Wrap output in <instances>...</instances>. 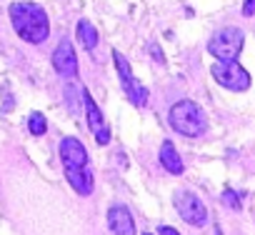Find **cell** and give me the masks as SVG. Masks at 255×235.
Instances as JSON below:
<instances>
[{
	"label": "cell",
	"mask_w": 255,
	"mask_h": 235,
	"mask_svg": "<svg viewBox=\"0 0 255 235\" xmlns=\"http://www.w3.org/2000/svg\"><path fill=\"white\" fill-rule=\"evenodd\" d=\"M160 165H163L170 175H180V173L185 170V165H183V160H180V155H178V150H175V145H173L170 140H165V143L160 145Z\"/></svg>",
	"instance_id": "cell-11"
},
{
	"label": "cell",
	"mask_w": 255,
	"mask_h": 235,
	"mask_svg": "<svg viewBox=\"0 0 255 235\" xmlns=\"http://www.w3.org/2000/svg\"><path fill=\"white\" fill-rule=\"evenodd\" d=\"M60 163H63L65 178L73 185V190L78 195H90L95 180H93L88 150L78 138H63L60 140Z\"/></svg>",
	"instance_id": "cell-1"
},
{
	"label": "cell",
	"mask_w": 255,
	"mask_h": 235,
	"mask_svg": "<svg viewBox=\"0 0 255 235\" xmlns=\"http://www.w3.org/2000/svg\"><path fill=\"white\" fill-rule=\"evenodd\" d=\"M108 228H110L113 235H135L133 215L125 205H113L108 210Z\"/></svg>",
	"instance_id": "cell-10"
},
{
	"label": "cell",
	"mask_w": 255,
	"mask_h": 235,
	"mask_svg": "<svg viewBox=\"0 0 255 235\" xmlns=\"http://www.w3.org/2000/svg\"><path fill=\"white\" fill-rule=\"evenodd\" d=\"M210 73H213L215 83L223 85V88H228V90L243 93V90L250 88V73L245 68H240L238 60L235 63H215Z\"/></svg>",
	"instance_id": "cell-6"
},
{
	"label": "cell",
	"mask_w": 255,
	"mask_h": 235,
	"mask_svg": "<svg viewBox=\"0 0 255 235\" xmlns=\"http://www.w3.org/2000/svg\"><path fill=\"white\" fill-rule=\"evenodd\" d=\"M175 208L180 213V218L188 223V225H195V228H203L208 223V208L203 205V200L190 193V190H180L175 193Z\"/></svg>",
	"instance_id": "cell-7"
},
{
	"label": "cell",
	"mask_w": 255,
	"mask_h": 235,
	"mask_svg": "<svg viewBox=\"0 0 255 235\" xmlns=\"http://www.w3.org/2000/svg\"><path fill=\"white\" fill-rule=\"evenodd\" d=\"M215 235H223V233H220V228H215Z\"/></svg>",
	"instance_id": "cell-18"
},
{
	"label": "cell",
	"mask_w": 255,
	"mask_h": 235,
	"mask_svg": "<svg viewBox=\"0 0 255 235\" xmlns=\"http://www.w3.org/2000/svg\"><path fill=\"white\" fill-rule=\"evenodd\" d=\"M83 105H85L88 128H90V133L95 135L98 145H108V143H110V128H108V123L103 120V113H100L98 103L93 100V95H90L88 90H83Z\"/></svg>",
	"instance_id": "cell-8"
},
{
	"label": "cell",
	"mask_w": 255,
	"mask_h": 235,
	"mask_svg": "<svg viewBox=\"0 0 255 235\" xmlns=\"http://www.w3.org/2000/svg\"><path fill=\"white\" fill-rule=\"evenodd\" d=\"M143 235H153V233H143Z\"/></svg>",
	"instance_id": "cell-19"
},
{
	"label": "cell",
	"mask_w": 255,
	"mask_h": 235,
	"mask_svg": "<svg viewBox=\"0 0 255 235\" xmlns=\"http://www.w3.org/2000/svg\"><path fill=\"white\" fill-rule=\"evenodd\" d=\"M53 68L63 78H75L78 75V58H75V50H73L70 40H60L58 48L53 50Z\"/></svg>",
	"instance_id": "cell-9"
},
{
	"label": "cell",
	"mask_w": 255,
	"mask_h": 235,
	"mask_svg": "<svg viewBox=\"0 0 255 235\" xmlns=\"http://www.w3.org/2000/svg\"><path fill=\"white\" fill-rule=\"evenodd\" d=\"M150 53H153V60H158V63H165V58H163V50H160L155 43L150 45Z\"/></svg>",
	"instance_id": "cell-16"
},
{
	"label": "cell",
	"mask_w": 255,
	"mask_h": 235,
	"mask_svg": "<svg viewBox=\"0 0 255 235\" xmlns=\"http://www.w3.org/2000/svg\"><path fill=\"white\" fill-rule=\"evenodd\" d=\"M113 60H115L118 78H120V83H123L125 95L130 98V103H133V105L145 108V105H148V88H145L143 83H138V78H135V75H133V70H130V63H128V58H125L123 53L113 50Z\"/></svg>",
	"instance_id": "cell-5"
},
{
	"label": "cell",
	"mask_w": 255,
	"mask_h": 235,
	"mask_svg": "<svg viewBox=\"0 0 255 235\" xmlns=\"http://www.w3.org/2000/svg\"><path fill=\"white\" fill-rule=\"evenodd\" d=\"M243 15L245 18L255 15V0H245V3H243Z\"/></svg>",
	"instance_id": "cell-15"
},
{
	"label": "cell",
	"mask_w": 255,
	"mask_h": 235,
	"mask_svg": "<svg viewBox=\"0 0 255 235\" xmlns=\"http://www.w3.org/2000/svg\"><path fill=\"white\" fill-rule=\"evenodd\" d=\"M168 120H170V128L185 138H200L205 130H208V120H205V113L198 103L193 100H178L170 105V113H168Z\"/></svg>",
	"instance_id": "cell-3"
},
{
	"label": "cell",
	"mask_w": 255,
	"mask_h": 235,
	"mask_svg": "<svg viewBox=\"0 0 255 235\" xmlns=\"http://www.w3.org/2000/svg\"><path fill=\"white\" fill-rule=\"evenodd\" d=\"M10 23H13L18 38H23L25 43H33V45H40L50 35L48 13L38 3H28V0L13 3L10 5Z\"/></svg>",
	"instance_id": "cell-2"
},
{
	"label": "cell",
	"mask_w": 255,
	"mask_h": 235,
	"mask_svg": "<svg viewBox=\"0 0 255 235\" xmlns=\"http://www.w3.org/2000/svg\"><path fill=\"white\" fill-rule=\"evenodd\" d=\"M28 130H30L33 135H45V130H48V120H45V115H43V113H33V115L28 118Z\"/></svg>",
	"instance_id": "cell-13"
},
{
	"label": "cell",
	"mask_w": 255,
	"mask_h": 235,
	"mask_svg": "<svg viewBox=\"0 0 255 235\" xmlns=\"http://www.w3.org/2000/svg\"><path fill=\"white\" fill-rule=\"evenodd\" d=\"M243 43H245L243 30H238V28H223V30H218L210 38L208 53L218 63H235L238 55H240V50H243Z\"/></svg>",
	"instance_id": "cell-4"
},
{
	"label": "cell",
	"mask_w": 255,
	"mask_h": 235,
	"mask_svg": "<svg viewBox=\"0 0 255 235\" xmlns=\"http://www.w3.org/2000/svg\"><path fill=\"white\" fill-rule=\"evenodd\" d=\"M158 233H160V235H180V233H178L175 228H170V225H163Z\"/></svg>",
	"instance_id": "cell-17"
},
{
	"label": "cell",
	"mask_w": 255,
	"mask_h": 235,
	"mask_svg": "<svg viewBox=\"0 0 255 235\" xmlns=\"http://www.w3.org/2000/svg\"><path fill=\"white\" fill-rule=\"evenodd\" d=\"M78 40H80V45L85 48V50H95V45H98V30H95V25L90 23V20H78Z\"/></svg>",
	"instance_id": "cell-12"
},
{
	"label": "cell",
	"mask_w": 255,
	"mask_h": 235,
	"mask_svg": "<svg viewBox=\"0 0 255 235\" xmlns=\"http://www.w3.org/2000/svg\"><path fill=\"white\" fill-rule=\"evenodd\" d=\"M223 203H225L230 210H240V198H238V195H235V190H230V188L223 193Z\"/></svg>",
	"instance_id": "cell-14"
}]
</instances>
